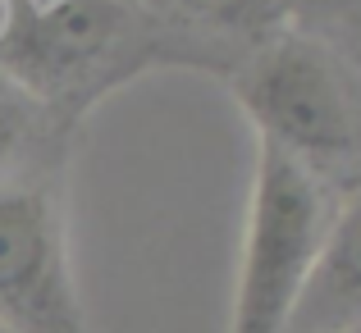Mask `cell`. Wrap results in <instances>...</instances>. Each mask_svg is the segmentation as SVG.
I'll list each match as a JSON object with an SVG mask.
<instances>
[{"mask_svg": "<svg viewBox=\"0 0 361 333\" xmlns=\"http://www.w3.org/2000/svg\"><path fill=\"white\" fill-rule=\"evenodd\" d=\"M23 132H27L23 114L9 106V101H0V178H5L9 165H14V156L23 151Z\"/></svg>", "mask_w": 361, "mask_h": 333, "instance_id": "7", "label": "cell"}, {"mask_svg": "<svg viewBox=\"0 0 361 333\" xmlns=\"http://www.w3.org/2000/svg\"><path fill=\"white\" fill-rule=\"evenodd\" d=\"M361 325V192L329 220L288 333H348Z\"/></svg>", "mask_w": 361, "mask_h": 333, "instance_id": "5", "label": "cell"}, {"mask_svg": "<svg viewBox=\"0 0 361 333\" xmlns=\"http://www.w3.org/2000/svg\"><path fill=\"white\" fill-rule=\"evenodd\" d=\"M325 228L329 206L316 174L274 142L256 137L229 333H288V320L325 242Z\"/></svg>", "mask_w": 361, "mask_h": 333, "instance_id": "1", "label": "cell"}, {"mask_svg": "<svg viewBox=\"0 0 361 333\" xmlns=\"http://www.w3.org/2000/svg\"><path fill=\"white\" fill-rule=\"evenodd\" d=\"M348 333H361V325H357V329H348Z\"/></svg>", "mask_w": 361, "mask_h": 333, "instance_id": "9", "label": "cell"}, {"mask_svg": "<svg viewBox=\"0 0 361 333\" xmlns=\"http://www.w3.org/2000/svg\"><path fill=\"white\" fill-rule=\"evenodd\" d=\"M169 5L183 9V14H192V18H206V23L261 32L265 23H274L279 0H169Z\"/></svg>", "mask_w": 361, "mask_h": 333, "instance_id": "6", "label": "cell"}, {"mask_svg": "<svg viewBox=\"0 0 361 333\" xmlns=\"http://www.w3.org/2000/svg\"><path fill=\"white\" fill-rule=\"evenodd\" d=\"M256 137L293 160H334L357 142V119L334 64L307 37H274L233 82Z\"/></svg>", "mask_w": 361, "mask_h": 333, "instance_id": "2", "label": "cell"}, {"mask_svg": "<svg viewBox=\"0 0 361 333\" xmlns=\"http://www.w3.org/2000/svg\"><path fill=\"white\" fill-rule=\"evenodd\" d=\"M123 42V9L115 0H55L37 14H14L0 60L23 87L60 101L82 87Z\"/></svg>", "mask_w": 361, "mask_h": 333, "instance_id": "4", "label": "cell"}, {"mask_svg": "<svg viewBox=\"0 0 361 333\" xmlns=\"http://www.w3.org/2000/svg\"><path fill=\"white\" fill-rule=\"evenodd\" d=\"M9 23H14V0H0V42H5Z\"/></svg>", "mask_w": 361, "mask_h": 333, "instance_id": "8", "label": "cell"}, {"mask_svg": "<svg viewBox=\"0 0 361 333\" xmlns=\"http://www.w3.org/2000/svg\"><path fill=\"white\" fill-rule=\"evenodd\" d=\"M0 329L87 333L64 215L42 183H0Z\"/></svg>", "mask_w": 361, "mask_h": 333, "instance_id": "3", "label": "cell"}]
</instances>
